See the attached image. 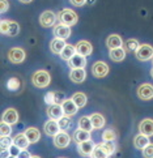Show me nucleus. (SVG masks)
<instances>
[{
	"label": "nucleus",
	"mask_w": 153,
	"mask_h": 158,
	"mask_svg": "<svg viewBox=\"0 0 153 158\" xmlns=\"http://www.w3.org/2000/svg\"><path fill=\"white\" fill-rule=\"evenodd\" d=\"M50 81H51V77H50V73L47 71H37L34 75L32 76V82L36 88L39 89H43V88H47L50 85Z\"/></svg>",
	"instance_id": "1"
},
{
	"label": "nucleus",
	"mask_w": 153,
	"mask_h": 158,
	"mask_svg": "<svg viewBox=\"0 0 153 158\" xmlns=\"http://www.w3.org/2000/svg\"><path fill=\"white\" fill-rule=\"evenodd\" d=\"M58 19H59V22H62V24H66L68 26H73L77 24V13L75 12V10L72 9H62L60 12L58 13Z\"/></svg>",
	"instance_id": "2"
},
{
	"label": "nucleus",
	"mask_w": 153,
	"mask_h": 158,
	"mask_svg": "<svg viewBox=\"0 0 153 158\" xmlns=\"http://www.w3.org/2000/svg\"><path fill=\"white\" fill-rule=\"evenodd\" d=\"M136 58L140 61H147L153 59V47L151 44H140V47L138 48V51L135 52Z\"/></svg>",
	"instance_id": "3"
},
{
	"label": "nucleus",
	"mask_w": 153,
	"mask_h": 158,
	"mask_svg": "<svg viewBox=\"0 0 153 158\" xmlns=\"http://www.w3.org/2000/svg\"><path fill=\"white\" fill-rule=\"evenodd\" d=\"M25 56H26L25 51L20 47H13L8 51V60L13 64L22 63V61L25 60Z\"/></svg>",
	"instance_id": "4"
},
{
	"label": "nucleus",
	"mask_w": 153,
	"mask_h": 158,
	"mask_svg": "<svg viewBox=\"0 0 153 158\" xmlns=\"http://www.w3.org/2000/svg\"><path fill=\"white\" fill-rule=\"evenodd\" d=\"M92 75L97 78H104L109 75V65L105 61H96L92 67Z\"/></svg>",
	"instance_id": "5"
},
{
	"label": "nucleus",
	"mask_w": 153,
	"mask_h": 158,
	"mask_svg": "<svg viewBox=\"0 0 153 158\" xmlns=\"http://www.w3.org/2000/svg\"><path fill=\"white\" fill-rule=\"evenodd\" d=\"M56 16L54 12L51 10H45V12L39 16V25L43 27H50V26H55V21H56Z\"/></svg>",
	"instance_id": "6"
},
{
	"label": "nucleus",
	"mask_w": 153,
	"mask_h": 158,
	"mask_svg": "<svg viewBox=\"0 0 153 158\" xmlns=\"http://www.w3.org/2000/svg\"><path fill=\"white\" fill-rule=\"evenodd\" d=\"M70 143H71L70 135H68L67 132H64V131H60L58 135H55L54 136V145L56 146V148H59V149L67 148V146L70 145Z\"/></svg>",
	"instance_id": "7"
},
{
	"label": "nucleus",
	"mask_w": 153,
	"mask_h": 158,
	"mask_svg": "<svg viewBox=\"0 0 153 158\" xmlns=\"http://www.w3.org/2000/svg\"><path fill=\"white\" fill-rule=\"evenodd\" d=\"M138 97L143 101H149L153 98V85L152 84H141L138 88Z\"/></svg>",
	"instance_id": "8"
},
{
	"label": "nucleus",
	"mask_w": 153,
	"mask_h": 158,
	"mask_svg": "<svg viewBox=\"0 0 153 158\" xmlns=\"http://www.w3.org/2000/svg\"><path fill=\"white\" fill-rule=\"evenodd\" d=\"M54 35L55 38H62V39H67L71 37V26H68L66 24H56L54 26Z\"/></svg>",
	"instance_id": "9"
},
{
	"label": "nucleus",
	"mask_w": 153,
	"mask_h": 158,
	"mask_svg": "<svg viewBox=\"0 0 153 158\" xmlns=\"http://www.w3.org/2000/svg\"><path fill=\"white\" fill-rule=\"evenodd\" d=\"M46 112H47V116L50 118V119H54V120H59L66 115L62 105H56V103L55 105H50L47 107Z\"/></svg>",
	"instance_id": "10"
},
{
	"label": "nucleus",
	"mask_w": 153,
	"mask_h": 158,
	"mask_svg": "<svg viewBox=\"0 0 153 158\" xmlns=\"http://www.w3.org/2000/svg\"><path fill=\"white\" fill-rule=\"evenodd\" d=\"M94 148H96V144L92 140L77 144V150H79V153H80V156H83V157H90L93 153Z\"/></svg>",
	"instance_id": "11"
},
{
	"label": "nucleus",
	"mask_w": 153,
	"mask_h": 158,
	"mask_svg": "<svg viewBox=\"0 0 153 158\" xmlns=\"http://www.w3.org/2000/svg\"><path fill=\"white\" fill-rule=\"evenodd\" d=\"M68 65H70V68L75 69V68H85V65H87V56H83L80 54H75L72 56V58L67 61Z\"/></svg>",
	"instance_id": "12"
},
{
	"label": "nucleus",
	"mask_w": 153,
	"mask_h": 158,
	"mask_svg": "<svg viewBox=\"0 0 153 158\" xmlns=\"http://www.w3.org/2000/svg\"><path fill=\"white\" fill-rule=\"evenodd\" d=\"M43 129H45V132H46L47 136H53V137L62 131L58 120H54V119H50V120H47L46 123H45Z\"/></svg>",
	"instance_id": "13"
},
{
	"label": "nucleus",
	"mask_w": 153,
	"mask_h": 158,
	"mask_svg": "<svg viewBox=\"0 0 153 158\" xmlns=\"http://www.w3.org/2000/svg\"><path fill=\"white\" fill-rule=\"evenodd\" d=\"M2 122H5L11 124V126H13V124H16L17 122H19V112H17V110L15 109H7L3 115H2Z\"/></svg>",
	"instance_id": "14"
},
{
	"label": "nucleus",
	"mask_w": 153,
	"mask_h": 158,
	"mask_svg": "<svg viewBox=\"0 0 153 158\" xmlns=\"http://www.w3.org/2000/svg\"><path fill=\"white\" fill-rule=\"evenodd\" d=\"M139 133H143L145 136H153V119H144L139 123Z\"/></svg>",
	"instance_id": "15"
},
{
	"label": "nucleus",
	"mask_w": 153,
	"mask_h": 158,
	"mask_svg": "<svg viewBox=\"0 0 153 158\" xmlns=\"http://www.w3.org/2000/svg\"><path fill=\"white\" fill-rule=\"evenodd\" d=\"M70 78L72 82L75 84H81L85 78H87V72H85L84 68H75L71 69L70 72Z\"/></svg>",
	"instance_id": "16"
},
{
	"label": "nucleus",
	"mask_w": 153,
	"mask_h": 158,
	"mask_svg": "<svg viewBox=\"0 0 153 158\" xmlns=\"http://www.w3.org/2000/svg\"><path fill=\"white\" fill-rule=\"evenodd\" d=\"M66 39H62V38H54L53 41L50 42V50L53 54H58L60 55L62 51L64 50L66 47Z\"/></svg>",
	"instance_id": "17"
},
{
	"label": "nucleus",
	"mask_w": 153,
	"mask_h": 158,
	"mask_svg": "<svg viewBox=\"0 0 153 158\" xmlns=\"http://www.w3.org/2000/svg\"><path fill=\"white\" fill-rule=\"evenodd\" d=\"M73 141H75L76 144H80V143H84V141H89L92 139V135H90L89 131H85V129H81V128H77L75 133H73L72 136Z\"/></svg>",
	"instance_id": "18"
},
{
	"label": "nucleus",
	"mask_w": 153,
	"mask_h": 158,
	"mask_svg": "<svg viewBox=\"0 0 153 158\" xmlns=\"http://www.w3.org/2000/svg\"><path fill=\"white\" fill-rule=\"evenodd\" d=\"M93 51V47L88 41H79L76 44V52L83 56H89Z\"/></svg>",
	"instance_id": "19"
},
{
	"label": "nucleus",
	"mask_w": 153,
	"mask_h": 158,
	"mask_svg": "<svg viewBox=\"0 0 153 158\" xmlns=\"http://www.w3.org/2000/svg\"><path fill=\"white\" fill-rule=\"evenodd\" d=\"M62 107H63V110H64V114L67 116H73V115H76V112L79 110V107L76 106V103L73 102V99H66L63 103H62Z\"/></svg>",
	"instance_id": "20"
},
{
	"label": "nucleus",
	"mask_w": 153,
	"mask_h": 158,
	"mask_svg": "<svg viewBox=\"0 0 153 158\" xmlns=\"http://www.w3.org/2000/svg\"><path fill=\"white\" fill-rule=\"evenodd\" d=\"M106 46L109 47V50L123 47V39L121 38V35H118V34H111L106 39Z\"/></svg>",
	"instance_id": "21"
},
{
	"label": "nucleus",
	"mask_w": 153,
	"mask_h": 158,
	"mask_svg": "<svg viewBox=\"0 0 153 158\" xmlns=\"http://www.w3.org/2000/svg\"><path fill=\"white\" fill-rule=\"evenodd\" d=\"M29 144H30V141H29V139L26 137L25 133H19V135H16V136L13 137V145H16L17 148H20L21 150L22 149H28Z\"/></svg>",
	"instance_id": "22"
},
{
	"label": "nucleus",
	"mask_w": 153,
	"mask_h": 158,
	"mask_svg": "<svg viewBox=\"0 0 153 158\" xmlns=\"http://www.w3.org/2000/svg\"><path fill=\"white\" fill-rule=\"evenodd\" d=\"M148 144H151L149 137L145 136V135H143V133H139V135H136V136L134 137V146L136 149L143 150Z\"/></svg>",
	"instance_id": "23"
},
{
	"label": "nucleus",
	"mask_w": 153,
	"mask_h": 158,
	"mask_svg": "<svg viewBox=\"0 0 153 158\" xmlns=\"http://www.w3.org/2000/svg\"><path fill=\"white\" fill-rule=\"evenodd\" d=\"M126 50L123 47H118V48H113L110 50L109 52V56L113 61H123L124 58H126Z\"/></svg>",
	"instance_id": "24"
},
{
	"label": "nucleus",
	"mask_w": 153,
	"mask_h": 158,
	"mask_svg": "<svg viewBox=\"0 0 153 158\" xmlns=\"http://www.w3.org/2000/svg\"><path fill=\"white\" fill-rule=\"evenodd\" d=\"M24 133L26 135V137L29 139L30 144H36V143H38V141H39V139H41V132H39L36 127L26 128Z\"/></svg>",
	"instance_id": "25"
},
{
	"label": "nucleus",
	"mask_w": 153,
	"mask_h": 158,
	"mask_svg": "<svg viewBox=\"0 0 153 158\" xmlns=\"http://www.w3.org/2000/svg\"><path fill=\"white\" fill-rule=\"evenodd\" d=\"M139 47H140V43L138 42V39L130 38V39H127V41L123 42V48L126 50L127 52H136Z\"/></svg>",
	"instance_id": "26"
},
{
	"label": "nucleus",
	"mask_w": 153,
	"mask_h": 158,
	"mask_svg": "<svg viewBox=\"0 0 153 158\" xmlns=\"http://www.w3.org/2000/svg\"><path fill=\"white\" fill-rule=\"evenodd\" d=\"M90 120H92V126H93V129H101L102 127L105 126V123H106V120H105V118L102 116L101 114H92L90 115Z\"/></svg>",
	"instance_id": "27"
},
{
	"label": "nucleus",
	"mask_w": 153,
	"mask_h": 158,
	"mask_svg": "<svg viewBox=\"0 0 153 158\" xmlns=\"http://www.w3.org/2000/svg\"><path fill=\"white\" fill-rule=\"evenodd\" d=\"M110 156L111 154L109 152H107L101 144H98V145H96V148L93 150L92 156H90V158H110Z\"/></svg>",
	"instance_id": "28"
},
{
	"label": "nucleus",
	"mask_w": 153,
	"mask_h": 158,
	"mask_svg": "<svg viewBox=\"0 0 153 158\" xmlns=\"http://www.w3.org/2000/svg\"><path fill=\"white\" fill-rule=\"evenodd\" d=\"M72 99H73V102L76 103V106L79 107V109H83V107L87 105L88 102V98H87V95H85L84 93L81 92H77L72 95Z\"/></svg>",
	"instance_id": "29"
},
{
	"label": "nucleus",
	"mask_w": 153,
	"mask_h": 158,
	"mask_svg": "<svg viewBox=\"0 0 153 158\" xmlns=\"http://www.w3.org/2000/svg\"><path fill=\"white\" fill-rule=\"evenodd\" d=\"M75 54H76V46H72V44H66L64 50L60 54V58L63 60H66V61H68Z\"/></svg>",
	"instance_id": "30"
},
{
	"label": "nucleus",
	"mask_w": 153,
	"mask_h": 158,
	"mask_svg": "<svg viewBox=\"0 0 153 158\" xmlns=\"http://www.w3.org/2000/svg\"><path fill=\"white\" fill-rule=\"evenodd\" d=\"M79 128L81 129H85V131H92L93 129V126H92V120H90V116H81L79 119Z\"/></svg>",
	"instance_id": "31"
},
{
	"label": "nucleus",
	"mask_w": 153,
	"mask_h": 158,
	"mask_svg": "<svg viewBox=\"0 0 153 158\" xmlns=\"http://www.w3.org/2000/svg\"><path fill=\"white\" fill-rule=\"evenodd\" d=\"M102 140L104 141H115L117 140V133L113 128H107L102 133Z\"/></svg>",
	"instance_id": "32"
},
{
	"label": "nucleus",
	"mask_w": 153,
	"mask_h": 158,
	"mask_svg": "<svg viewBox=\"0 0 153 158\" xmlns=\"http://www.w3.org/2000/svg\"><path fill=\"white\" fill-rule=\"evenodd\" d=\"M12 145H13V139H11L9 136H2V139H0V148H2V150H9Z\"/></svg>",
	"instance_id": "33"
},
{
	"label": "nucleus",
	"mask_w": 153,
	"mask_h": 158,
	"mask_svg": "<svg viewBox=\"0 0 153 158\" xmlns=\"http://www.w3.org/2000/svg\"><path fill=\"white\" fill-rule=\"evenodd\" d=\"M58 123H59V127H60L62 131H67V129L71 127V124H72L71 116L64 115L63 118H62V119H59V120H58Z\"/></svg>",
	"instance_id": "34"
},
{
	"label": "nucleus",
	"mask_w": 153,
	"mask_h": 158,
	"mask_svg": "<svg viewBox=\"0 0 153 158\" xmlns=\"http://www.w3.org/2000/svg\"><path fill=\"white\" fill-rule=\"evenodd\" d=\"M0 133H2V136H11V133H12V126L5 122H2L0 123Z\"/></svg>",
	"instance_id": "35"
},
{
	"label": "nucleus",
	"mask_w": 153,
	"mask_h": 158,
	"mask_svg": "<svg viewBox=\"0 0 153 158\" xmlns=\"http://www.w3.org/2000/svg\"><path fill=\"white\" fill-rule=\"evenodd\" d=\"M101 145L109 152L110 154H114L115 150H117V145H115V141H102Z\"/></svg>",
	"instance_id": "36"
},
{
	"label": "nucleus",
	"mask_w": 153,
	"mask_h": 158,
	"mask_svg": "<svg viewBox=\"0 0 153 158\" xmlns=\"http://www.w3.org/2000/svg\"><path fill=\"white\" fill-rule=\"evenodd\" d=\"M20 33V26L17 22L15 21H11V26H9V30H8V37H16L17 34Z\"/></svg>",
	"instance_id": "37"
},
{
	"label": "nucleus",
	"mask_w": 153,
	"mask_h": 158,
	"mask_svg": "<svg viewBox=\"0 0 153 158\" xmlns=\"http://www.w3.org/2000/svg\"><path fill=\"white\" fill-rule=\"evenodd\" d=\"M7 88L9 89V90H17L20 88V80L19 78H16V77H11L9 80L7 81Z\"/></svg>",
	"instance_id": "38"
},
{
	"label": "nucleus",
	"mask_w": 153,
	"mask_h": 158,
	"mask_svg": "<svg viewBox=\"0 0 153 158\" xmlns=\"http://www.w3.org/2000/svg\"><path fill=\"white\" fill-rule=\"evenodd\" d=\"M9 26H11L9 20H2V24H0V31H2V34H5V35L8 34Z\"/></svg>",
	"instance_id": "39"
},
{
	"label": "nucleus",
	"mask_w": 153,
	"mask_h": 158,
	"mask_svg": "<svg viewBox=\"0 0 153 158\" xmlns=\"http://www.w3.org/2000/svg\"><path fill=\"white\" fill-rule=\"evenodd\" d=\"M143 156L144 158H153V144H148L143 149Z\"/></svg>",
	"instance_id": "40"
},
{
	"label": "nucleus",
	"mask_w": 153,
	"mask_h": 158,
	"mask_svg": "<svg viewBox=\"0 0 153 158\" xmlns=\"http://www.w3.org/2000/svg\"><path fill=\"white\" fill-rule=\"evenodd\" d=\"M45 102L47 103V106L50 105H55V92H49L45 95Z\"/></svg>",
	"instance_id": "41"
},
{
	"label": "nucleus",
	"mask_w": 153,
	"mask_h": 158,
	"mask_svg": "<svg viewBox=\"0 0 153 158\" xmlns=\"http://www.w3.org/2000/svg\"><path fill=\"white\" fill-rule=\"evenodd\" d=\"M66 99H67L66 98V94L63 92H55V103L56 105H62Z\"/></svg>",
	"instance_id": "42"
},
{
	"label": "nucleus",
	"mask_w": 153,
	"mask_h": 158,
	"mask_svg": "<svg viewBox=\"0 0 153 158\" xmlns=\"http://www.w3.org/2000/svg\"><path fill=\"white\" fill-rule=\"evenodd\" d=\"M33 156L30 154V152L28 150V149H22L21 152H20V154H19V157L17 158H32Z\"/></svg>",
	"instance_id": "43"
},
{
	"label": "nucleus",
	"mask_w": 153,
	"mask_h": 158,
	"mask_svg": "<svg viewBox=\"0 0 153 158\" xmlns=\"http://www.w3.org/2000/svg\"><path fill=\"white\" fill-rule=\"evenodd\" d=\"M9 152H11V154H12V156L19 157V154H20L21 149H20V148H17L16 145H12V146H11V148H9Z\"/></svg>",
	"instance_id": "44"
},
{
	"label": "nucleus",
	"mask_w": 153,
	"mask_h": 158,
	"mask_svg": "<svg viewBox=\"0 0 153 158\" xmlns=\"http://www.w3.org/2000/svg\"><path fill=\"white\" fill-rule=\"evenodd\" d=\"M72 5H75V7H83V5L87 3V0H70Z\"/></svg>",
	"instance_id": "45"
},
{
	"label": "nucleus",
	"mask_w": 153,
	"mask_h": 158,
	"mask_svg": "<svg viewBox=\"0 0 153 158\" xmlns=\"http://www.w3.org/2000/svg\"><path fill=\"white\" fill-rule=\"evenodd\" d=\"M8 7H9V4H8V2H7V0H2V8H0V10H2V13L7 12Z\"/></svg>",
	"instance_id": "46"
},
{
	"label": "nucleus",
	"mask_w": 153,
	"mask_h": 158,
	"mask_svg": "<svg viewBox=\"0 0 153 158\" xmlns=\"http://www.w3.org/2000/svg\"><path fill=\"white\" fill-rule=\"evenodd\" d=\"M11 156L9 150H2V154H0V158H8Z\"/></svg>",
	"instance_id": "47"
},
{
	"label": "nucleus",
	"mask_w": 153,
	"mask_h": 158,
	"mask_svg": "<svg viewBox=\"0 0 153 158\" xmlns=\"http://www.w3.org/2000/svg\"><path fill=\"white\" fill-rule=\"evenodd\" d=\"M20 2H21V3H30L32 0H20Z\"/></svg>",
	"instance_id": "48"
},
{
	"label": "nucleus",
	"mask_w": 153,
	"mask_h": 158,
	"mask_svg": "<svg viewBox=\"0 0 153 158\" xmlns=\"http://www.w3.org/2000/svg\"><path fill=\"white\" fill-rule=\"evenodd\" d=\"M8 158H17V157H16V156H12V154H11V156H9Z\"/></svg>",
	"instance_id": "49"
},
{
	"label": "nucleus",
	"mask_w": 153,
	"mask_h": 158,
	"mask_svg": "<svg viewBox=\"0 0 153 158\" xmlns=\"http://www.w3.org/2000/svg\"><path fill=\"white\" fill-rule=\"evenodd\" d=\"M151 76H152V77H153V68H152V69H151Z\"/></svg>",
	"instance_id": "50"
},
{
	"label": "nucleus",
	"mask_w": 153,
	"mask_h": 158,
	"mask_svg": "<svg viewBox=\"0 0 153 158\" xmlns=\"http://www.w3.org/2000/svg\"><path fill=\"white\" fill-rule=\"evenodd\" d=\"M32 158H41V157H38V156H33Z\"/></svg>",
	"instance_id": "51"
},
{
	"label": "nucleus",
	"mask_w": 153,
	"mask_h": 158,
	"mask_svg": "<svg viewBox=\"0 0 153 158\" xmlns=\"http://www.w3.org/2000/svg\"><path fill=\"white\" fill-rule=\"evenodd\" d=\"M60 158H66V157H60Z\"/></svg>",
	"instance_id": "52"
},
{
	"label": "nucleus",
	"mask_w": 153,
	"mask_h": 158,
	"mask_svg": "<svg viewBox=\"0 0 153 158\" xmlns=\"http://www.w3.org/2000/svg\"><path fill=\"white\" fill-rule=\"evenodd\" d=\"M152 61H153V59H152Z\"/></svg>",
	"instance_id": "53"
}]
</instances>
